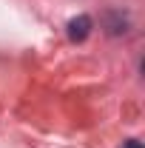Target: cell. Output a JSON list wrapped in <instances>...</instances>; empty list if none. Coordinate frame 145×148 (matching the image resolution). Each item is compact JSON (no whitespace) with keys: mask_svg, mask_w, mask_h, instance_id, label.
<instances>
[{"mask_svg":"<svg viewBox=\"0 0 145 148\" xmlns=\"http://www.w3.org/2000/svg\"><path fill=\"white\" fill-rule=\"evenodd\" d=\"M105 26H108V34H122L128 23H125V17H122V14L108 12V14H105Z\"/></svg>","mask_w":145,"mask_h":148,"instance_id":"obj_2","label":"cell"},{"mask_svg":"<svg viewBox=\"0 0 145 148\" xmlns=\"http://www.w3.org/2000/svg\"><path fill=\"white\" fill-rule=\"evenodd\" d=\"M122 148H142V143H140V140H125Z\"/></svg>","mask_w":145,"mask_h":148,"instance_id":"obj_3","label":"cell"},{"mask_svg":"<svg viewBox=\"0 0 145 148\" xmlns=\"http://www.w3.org/2000/svg\"><path fill=\"white\" fill-rule=\"evenodd\" d=\"M91 17L88 14H77V17H71L68 20V37H71L74 43H83L85 37L91 34Z\"/></svg>","mask_w":145,"mask_h":148,"instance_id":"obj_1","label":"cell"}]
</instances>
